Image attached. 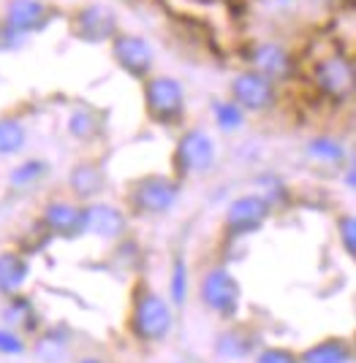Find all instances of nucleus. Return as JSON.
Masks as SVG:
<instances>
[{
	"label": "nucleus",
	"mask_w": 356,
	"mask_h": 363,
	"mask_svg": "<svg viewBox=\"0 0 356 363\" xmlns=\"http://www.w3.org/2000/svg\"><path fill=\"white\" fill-rule=\"evenodd\" d=\"M144 106L150 120L161 125H174L180 122L185 111V95L183 84L174 76H147L144 79Z\"/></svg>",
	"instance_id": "obj_1"
},
{
	"label": "nucleus",
	"mask_w": 356,
	"mask_h": 363,
	"mask_svg": "<svg viewBox=\"0 0 356 363\" xmlns=\"http://www.w3.org/2000/svg\"><path fill=\"white\" fill-rule=\"evenodd\" d=\"M313 82H315L321 95L340 104L345 98H351V92H354V65L345 55L332 52V55H326L313 65Z\"/></svg>",
	"instance_id": "obj_2"
},
{
	"label": "nucleus",
	"mask_w": 356,
	"mask_h": 363,
	"mask_svg": "<svg viewBox=\"0 0 356 363\" xmlns=\"http://www.w3.org/2000/svg\"><path fill=\"white\" fill-rule=\"evenodd\" d=\"M134 333L144 339V342H158L163 339L171 328V309L169 303L163 301L158 293L153 290H144L136 296L134 303V318H131Z\"/></svg>",
	"instance_id": "obj_3"
},
{
	"label": "nucleus",
	"mask_w": 356,
	"mask_h": 363,
	"mask_svg": "<svg viewBox=\"0 0 356 363\" xmlns=\"http://www.w3.org/2000/svg\"><path fill=\"white\" fill-rule=\"evenodd\" d=\"M117 30V14L104 6V3H90L82 6L77 14L71 16V35L82 44H104L112 41Z\"/></svg>",
	"instance_id": "obj_4"
},
{
	"label": "nucleus",
	"mask_w": 356,
	"mask_h": 363,
	"mask_svg": "<svg viewBox=\"0 0 356 363\" xmlns=\"http://www.w3.org/2000/svg\"><path fill=\"white\" fill-rule=\"evenodd\" d=\"M112 57L134 79H147L155 65L153 46L136 33H114L112 38Z\"/></svg>",
	"instance_id": "obj_5"
},
{
	"label": "nucleus",
	"mask_w": 356,
	"mask_h": 363,
	"mask_svg": "<svg viewBox=\"0 0 356 363\" xmlns=\"http://www.w3.org/2000/svg\"><path fill=\"white\" fill-rule=\"evenodd\" d=\"M52 14L58 11H52V6L44 0H11L3 14V28L14 35H31L44 30Z\"/></svg>",
	"instance_id": "obj_6"
},
{
	"label": "nucleus",
	"mask_w": 356,
	"mask_h": 363,
	"mask_svg": "<svg viewBox=\"0 0 356 363\" xmlns=\"http://www.w3.org/2000/svg\"><path fill=\"white\" fill-rule=\"evenodd\" d=\"M180 196L177 182H171L169 177H144L134 184V206L144 214H163L174 206V201Z\"/></svg>",
	"instance_id": "obj_7"
},
{
	"label": "nucleus",
	"mask_w": 356,
	"mask_h": 363,
	"mask_svg": "<svg viewBox=\"0 0 356 363\" xmlns=\"http://www.w3.org/2000/svg\"><path fill=\"white\" fill-rule=\"evenodd\" d=\"M232 98L242 111H264L275 101V87L269 79H264L256 71H242L234 76Z\"/></svg>",
	"instance_id": "obj_8"
},
{
	"label": "nucleus",
	"mask_w": 356,
	"mask_h": 363,
	"mask_svg": "<svg viewBox=\"0 0 356 363\" xmlns=\"http://www.w3.org/2000/svg\"><path fill=\"white\" fill-rule=\"evenodd\" d=\"M174 163L183 174H202L215 163V144L212 138L202 130H188L180 138L177 152H174Z\"/></svg>",
	"instance_id": "obj_9"
},
{
	"label": "nucleus",
	"mask_w": 356,
	"mask_h": 363,
	"mask_svg": "<svg viewBox=\"0 0 356 363\" xmlns=\"http://www.w3.org/2000/svg\"><path fill=\"white\" fill-rule=\"evenodd\" d=\"M202 298L220 315H234L239 306V285L226 269H212L202 279Z\"/></svg>",
	"instance_id": "obj_10"
},
{
	"label": "nucleus",
	"mask_w": 356,
	"mask_h": 363,
	"mask_svg": "<svg viewBox=\"0 0 356 363\" xmlns=\"http://www.w3.org/2000/svg\"><path fill=\"white\" fill-rule=\"evenodd\" d=\"M269 217V203L261 196H242L237 198L229 212H226V233L229 236H245L264 225Z\"/></svg>",
	"instance_id": "obj_11"
},
{
	"label": "nucleus",
	"mask_w": 356,
	"mask_h": 363,
	"mask_svg": "<svg viewBox=\"0 0 356 363\" xmlns=\"http://www.w3.org/2000/svg\"><path fill=\"white\" fill-rule=\"evenodd\" d=\"M250 62H253V71L261 74L264 79H269L272 84L288 79L294 71V60L288 55L286 46L275 44V41H264L250 52Z\"/></svg>",
	"instance_id": "obj_12"
},
{
	"label": "nucleus",
	"mask_w": 356,
	"mask_h": 363,
	"mask_svg": "<svg viewBox=\"0 0 356 363\" xmlns=\"http://www.w3.org/2000/svg\"><path fill=\"white\" fill-rule=\"evenodd\" d=\"M44 225L55 236L74 239L79 233H85V209H79L74 203H49L44 209Z\"/></svg>",
	"instance_id": "obj_13"
},
{
	"label": "nucleus",
	"mask_w": 356,
	"mask_h": 363,
	"mask_svg": "<svg viewBox=\"0 0 356 363\" xmlns=\"http://www.w3.org/2000/svg\"><path fill=\"white\" fill-rule=\"evenodd\" d=\"M85 230L104 239H114L125 230V214L109 203H93L85 209Z\"/></svg>",
	"instance_id": "obj_14"
},
{
	"label": "nucleus",
	"mask_w": 356,
	"mask_h": 363,
	"mask_svg": "<svg viewBox=\"0 0 356 363\" xmlns=\"http://www.w3.org/2000/svg\"><path fill=\"white\" fill-rule=\"evenodd\" d=\"M71 190L79 198H93L104 190V168L98 163H79L71 168Z\"/></svg>",
	"instance_id": "obj_15"
},
{
	"label": "nucleus",
	"mask_w": 356,
	"mask_h": 363,
	"mask_svg": "<svg viewBox=\"0 0 356 363\" xmlns=\"http://www.w3.org/2000/svg\"><path fill=\"white\" fill-rule=\"evenodd\" d=\"M28 274H31L28 260L11 255V252H3L0 255V293H16L28 282Z\"/></svg>",
	"instance_id": "obj_16"
},
{
	"label": "nucleus",
	"mask_w": 356,
	"mask_h": 363,
	"mask_svg": "<svg viewBox=\"0 0 356 363\" xmlns=\"http://www.w3.org/2000/svg\"><path fill=\"white\" fill-rule=\"evenodd\" d=\"M351 361V350L342 339H326L315 347L305 350L302 363H348Z\"/></svg>",
	"instance_id": "obj_17"
},
{
	"label": "nucleus",
	"mask_w": 356,
	"mask_h": 363,
	"mask_svg": "<svg viewBox=\"0 0 356 363\" xmlns=\"http://www.w3.org/2000/svg\"><path fill=\"white\" fill-rule=\"evenodd\" d=\"M25 125L14 117H0V155H14L25 147Z\"/></svg>",
	"instance_id": "obj_18"
},
{
	"label": "nucleus",
	"mask_w": 356,
	"mask_h": 363,
	"mask_svg": "<svg viewBox=\"0 0 356 363\" xmlns=\"http://www.w3.org/2000/svg\"><path fill=\"white\" fill-rule=\"evenodd\" d=\"M68 130H71L74 138L87 141V138L101 133V120H98V114H95L93 108H77L71 114V120H68Z\"/></svg>",
	"instance_id": "obj_19"
},
{
	"label": "nucleus",
	"mask_w": 356,
	"mask_h": 363,
	"mask_svg": "<svg viewBox=\"0 0 356 363\" xmlns=\"http://www.w3.org/2000/svg\"><path fill=\"white\" fill-rule=\"evenodd\" d=\"M242 108L229 101H217L215 104V122L220 125V130H237L242 125Z\"/></svg>",
	"instance_id": "obj_20"
},
{
	"label": "nucleus",
	"mask_w": 356,
	"mask_h": 363,
	"mask_svg": "<svg viewBox=\"0 0 356 363\" xmlns=\"http://www.w3.org/2000/svg\"><path fill=\"white\" fill-rule=\"evenodd\" d=\"M44 174H47V163H41V160H28V163H22L19 168H14L11 184H14V187H28V184L41 179Z\"/></svg>",
	"instance_id": "obj_21"
},
{
	"label": "nucleus",
	"mask_w": 356,
	"mask_h": 363,
	"mask_svg": "<svg viewBox=\"0 0 356 363\" xmlns=\"http://www.w3.org/2000/svg\"><path fill=\"white\" fill-rule=\"evenodd\" d=\"M310 155L321 157V160H329V163H340L342 147L338 141H332V138H315V141H310Z\"/></svg>",
	"instance_id": "obj_22"
},
{
	"label": "nucleus",
	"mask_w": 356,
	"mask_h": 363,
	"mask_svg": "<svg viewBox=\"0 0 356 363\" xmlns=\"http://www.w3.org/2000/svg\"><path fill=\"white\" fill-rule=\"evenodd\" d=\"M185 293H188L185 260H177V263H174V274H171V298H174V303L185 301Z\"/></svg>",
	"instance_id": "obj_23"
},
{
	"label": "nucleus",
	"mask_w": 356,
	"mask_h": 363,
	"mask_svg": "<svg viewBox=\"0 0 356 363\" xmlns=\"http://www.w3.org/2000/svg\"><path fill=\"white\" fill-rule=\"evenodd\" d=\"M217 352H220V355H229V358H239V355L248 352V342L239 339L237 333H223V336L217 339Z\"/></svg>",
	"instance_id": "obj_24"
},
{
	"label": "nucleus",
	"mask_w": 356,
	"mask_h": 363,
	"mask_svg": "<svg viewBox=\"0 0 356 363\" xmlns=\"http://www.w3.org/2000/svg\"><path fill=\"white\" fill-rule=\"evenodd\" d=\"M338 230H340V242L345 247V252L348 255H354L356 252V223L351 214H345L340 223H338Z\"/></svg>",
	"instance_id": "obj_25"
},
{
	"label": "nucleus",
	"mask_w": 356,
	"mask_h": 363,
	"mask_svg": "<svg viewBox=\"0 0 356 363\" xmlns=\"http://www.w3.org/2000/svg\"><path fill=\"white\" fill-rule=\"evenodd\" d=\"M259 363H299V358H296L294 352H288V350H266V352H261L259 355Z\"/></svg>",
	"instance_id": "obj_26"
},
{
	"label": "nucleus",
	"mask_w": 356,
	"mask_h": 363,
	"mask_svg": "<svg viewBox=\"0 0 356 363\" xmlns=\"http://www.w3.org/2000/svg\"><path fill=\"white\" fill-rule=\"evenodd\" d=\"M22 350L25 347H22V342L16 339L14 333L0 328V352H6V355H19Z\"/></svg>",
	"instance_id": "obj_27"
},
{
	"label": "nucleus",
	"mask_w": 356,
	"mask_h": 363,
	"mask_svg": "<svg viewBox=\"0 0 356 363\" xmlns=\"http://www.w3.org/2000/svg\"><path fill=\"white\" fill-rule=\"evenodd\" d=\"M79 363H101V361H95V358H85V361H79Z\"/></svg>",
	"instance_id": "obj_28"
},
{
	"label": "nucleus",
	"mask_w": 356,
	"mask_h": 363,
	"mask_svg": "<svg viewBox=\"0 0 356 363\" xmlns=\"http://www.w3.org/2000/svg\"><path fill=\"white\" fill-rule=\"evenodd\" d=\"M313 3H326V0H313Z\"/></svg>",
	"instance_id": "obj_29"
},
{
	"label": "nucleus",
	"mask_w": 356,
	"mask_h": 363,
	"mask_svg": "<svg viewBox=\"0 0 356 363\" xmlns=\"http://www.w3.org/2000/svg\"><path fill=\"white\" fill-rule=\"evenodd\" d=\"M0 33H3V30H0Z\"/></svg>",
	"instance_id": "obj_30"
}]
</instances>
